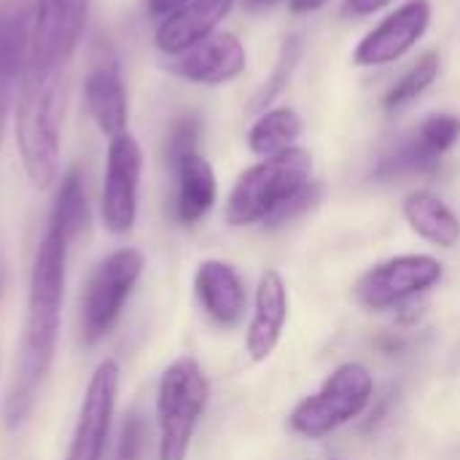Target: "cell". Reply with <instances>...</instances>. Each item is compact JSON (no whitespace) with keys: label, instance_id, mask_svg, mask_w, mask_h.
Segmentation results:
<instances>
[{"label":"cell","instance_id":"1","mask_svg":"<svg viewBox=\"0 0 460 460\" xmlns=\"http://www.w3.org/2000/svg\"><path fill=\"white\" fill-rule=\"evenodd\" d=\"M67 240L57 232L46 229L30 275V296H27V318L22 334V350L16 361V377L8 388L3 404V420L8 429H19L35 402L38 391L51 369L57 337H59V318H62V299H65V270H67Z\"/></svg>","mask_w":460,"mask_h":460},{"label":"cell","instance_id":"2","mask_svg":"<svg viewBox=\"0 0 460 460\" xmlns=\"http://www.w3.org/2000/svg\"><path fill=\"white\" fill-rule=\"evenodd\" d=\"M62 70L27 67L16 94V146L22 167L35 189H49L59 175L62 143Z\"/></svg>","mask_w":460,"mask_h":460},{"label":"cell","instance_id":"3","mask_svg":"<svg viewBox=\"0 0 460 460\" xmlns=\"http://www.w3.org/2000/svg\"><path fill=\"white\" fill-rule=\"evenodd\" d=\"M310 172H313V156L296 146L248 167L237 178L226 199V210H224L226 224L232 226H251L259 221L264 224L288 197H294L310 183Z\"/></svg>","mask_w":460,"mask_h":460},{"label":"cell","instance_id":"4","mask_svg":"<svg viewBox=\"0 0 460 460\" xmlns=\"http://www.w3.org/2000/svg\"><path fill=\"white\" fill-rule=\"evenodd\" d=\"M208 399L210 383L194 358H178L164 369L156 394L159 460H186Z\"/></svg>","mask_w":460,"mask_h":460},{"label":"cell","instance_id":"5","mask_svg":"<svg viewBox=\"0 0 460 460\" xmlns=\"http://www.w3.org/2000/svg\"><path fill=\"white\" fill-rule=\"evenodd\" d=\"M375 396V377L372 372L358 364L348 361L340 364L323 385L305 396L288 415V426L294 434L305 439H323L332 431L342 429L345 423L356 420Z\"/></svg>","mask_w":460,"mask_h":460},{"label":"cell","instance_id":"6","mask_svg":"<svg viewBox=\"0 0 460 460\" xmlns=\"http://www.w3.org/2000/svg\"><path fill=\"white\" fill-rule=\"evenodd\" d=\"M143 253L135 248H119L92 272L84 305H81V334L86 345L100 342L121 318L124 302L143 275Z\"/></svg>","mask_w":460,"mask_h":460},{"label":"cell","instance_id":"7","mask_svg":"<svg viewBox=\"0 0 460 460\" xmlns=\"http://www.w3.org/2000/svg\"><path fill=\"white\" fill-rule=\"evenodd\" d=\"M445 275L439 259L429 253H404L369 267L353 286V296L367 310H394L434 288Z\"/></svg>","mask_w":460,"mask_h":460},{"label":"cell","instance_id":"8","mask_svg":"<svg viewBox=\"0 0 460 460\" xmlns=\"http://www.w3.org/2000/svg\"><path fill=\"white\" fill-rule=\"evenodd\" d=\"M89 16V0H32L30 67L62 70L75 54Z\"/></svg>","mask_w":460,"mask_h":460},{"label":"cell","instance_id":"9","mask_svg":"<svg viewBox=\"0 0 460 460\" xmlns=\"http://www.w3.org/2000/svg\"><path fill=\"white\" fill-rule=\"evenodd\" d=\"M143 170L140 143L121 132L111 137L102 181V224L111 234H127L137 218V186Z\"/></svg>","mask_w":460,"mask_h":460},{"label":"cell","instance_id":"10","mask_svg":"<svg viewBox=\"0 0 460 460\" xmlns=\"http://www.w3.org/2000/svg\"><path fill=\"white\" fill-rule=\"evenodd\" d=\"M119 383L121 372L116 361H102L97 364L86 396L81 402L78 423L70 439V450L65 460H102L111 420L116 412V399H119Z\"/></svg>","mask_w":460,"mask_h":460},{"label":"cell","instance_id":"11","mask_svg":"<svg viewBox=\"0 0 460 460\" xmlns=\"http://www.w3.org/2000/svg\"><path fill=\"white\" fill-rule=\"evenodd\" d=\"M32 0H0V146L16 92L30 67Z\"/></svg>","mask_w":460,"mask_h":460},{"label":"cell","instance_id":"12","mask_svg":"<svg viewBox=\"0 0 460 460\" xmlns=\"http://www.w3.org/2000/svg\"><path fill=\"white\" fill-rule=\"evenodd\" d=\"M434 8L429 0H410L388 13L375 30L364 35V40L353 51V62L358 67H380L402 59L429 30Z\"/></svg>","mask_w":460,"mask_h":460},{"label":"cell","instance_id":"13","mask_svg":"<svg viewBox=\"0 0 460 460\" xmlns=\"http://www.w3.org/2000/svg\"><path fill=\"white\" fill-rule=\"evenodd\" d=\"M245 46L240 43L237 35L232 32H213L205 40L194 43L183 54H178L167 67L172 75L191 81V84H205V86H218L226 81H234L245 70Z\"/></svg>","mask_w":460,"mask_h":460},{"label":"cell","instance_id":"14","mask_svg":"<svg viewBox=\"0 0 460 460\" xmlns=\"http://www.w3.org/2000/svg\"><path fill=\"white\" fill-rule=\"evenodd\" d=\"M288 321V288L278 270H267L259 278L256 299H253V318L248 323L245 348L251 361H267L286 329Z\"/></svg>","mask_w":460,"mask_h":460},{"label":"cell","instance_id":"15","mask_svg":"<svg viewBox=\"0 0 460 460\" xmlns=\"http://www.w3.org/2000/svg\"><path fill=\"white\" fill-rule=\"evenodd\" d=\"M84 100H86L89 116L94 119L102 135L116 137L127 132V121H129L127 89H124V81L113 57L92 59L89 73L84 78Z\"/></svg>","mask_w":460,"mask_h":460},{"label":"cell","instance_id":"16","mask_svg":"<svg viewBox=\"0 0 460 460\" xmlns=\"http://www.w3.org/2000/svg\"><path fill=\"white\" fill-rule=\"evenodd\" d=\"M234 0H186L175 13L162 19L156 27V49L167 57H178L194 43L216 32V27L229 16Z\"/></svg>","mask_w":460,"mask_h":460},{"label":"cell","instance_id":"17","mask_svg":"<svg viewBox=\"0 0 460 460\" xmlns=\"http://www.w3.org/2000/svg\"><path fill=\"white\" fill-rule=\"evenodd\" d=\"M194 294L218 326H237L245 315V286L237 275V270L226 261L208 259L194 272Z\"/></svg>","mask_w":460,"mask_h":460},{"label":"cell","instance_id":"18","mask_svg":"<svg viewBox=\"0 0 460 460\" xmlns=\"http://www.w3.org/2000/svg\"><path fill=\"white\" fill-rule=\"evenodd\" d=\"M178 194H175V218L186 226L202 221L218 197V181L213 164L197 151L175 164Z\"/></svg>","mask_w":460,"mask_h":460},{"label":"cell","instance_id":"19","mask_svg":"<svg viewBox=\"0 0 460 460\" xmlns=\"http://www.w3.org/2000/svg\"><path fill=\"white\" fill-rule=\"evenodd\" d=\"M404 218L410 229L431 245L453 248L460 240L458 216L431 191H412L404 199Z\"/></svg>","mask_w":460,"mask_h":460},{"label":"cell","instance_id":"20","mask_svg":"<svg viewBox=\"0 0 460 460\" xmlns=\"http://www.w3.org/2000/svg\"><path fill=\"white\" fill-rule=\"evenodd\" d=\"M86 226H89V202H86L84 175L78 167H70L59 181V189L51 205L49 229L57 232L62 240L73 243Z\"/></svg>","mask_w":460,"mask_h":460},{"label":"cell","instance_id":"21","mask_svg":"<svg viewBox=\"0 0 460 460\" xmlns=\"http://www.w3.org/2000/svg\"><path fill=\"white\" fill-rule=\"evenodd\" d=\"M302 135V119L294 108H272L264 116L256 119V124L248 132V146L259 156H275L288 148Z\"/></svg>","mask_w":460,"mask_h":460},{"label":"cell","instance_id":"22","mask_svg":"<svg viewBox=\"0 0 460 460\" xmlns=\"http://www.w3.org/2000/svg\"><path fill=\"white\" fill-rule=\"evenodd\" d=\"M439 167V159H434L418 140L415 135L404 137L396 143L375 167V178L380 181H394V178H407V175H426Z\"/></svg>","mask_w":460,"mask_h":460},{"label":"cell","instance_id":"23","mask_svg":"<svg viewBox=\"0 0 460 460\" xmlns=\"http://www.w3.org/2000/svg\"><path fill=\"white\" fill-rule=\"evenodd\" d=\"M439 75V54L437 51H426L394 86H391V92L385 94V100H383V105H385V111H399V108H404L407 102H412L415 97H420L431 84H434V78Z\"/></svg>","mask_w":460,"mask_h":460},{"label":"cell","instance_id":"24","mask_svg":"<svg viewBox=\"0 0 460 460\" xmlns=\"http://www.w3.org/2000/svg\"><path fill=\"white\" fill-rule=\"evenodd\" d=\"M302 51H305L302 35H291V38L283 40L280 57H278V65H275L272 75L264 81V86H261V89L253 94V100H251V111H253V113H256V111H264V108L286 89V84L291 81V73L296 70V65H299V59H302Z\"/></svg>","mask_w":460,"mask_h":460},{"label":"cell","instance_id":"25","mask_svg":"<svg viewBox=\"0 0 460 460\" xmlns=\"http://www.w3.org/2000/svg\"><path fill=\"white\" fill-rule=\"evenodd\" d=\"M460 137V119L458 116H450V113H437V116H429L420 129L415 132V140L434 156V159H442Z\"/></svg>","mask_w":460,"mask_h":460},{"label":"cell","instance_id":"26","mask_svg":"<svg viewBox=\"0 0 460 460\" xmlns=\"http://www.w3.org/2000/svg\"><path fill=\"white\" fill-rule=\"evenodd\" d=\"M197 143H199V121L194 116H183L167 137V162L175 167L189 154H197Z\"/></svg>","mask_w":460,"mask_h":460},{"label":"cell","instance_id":"27","mask_svg":"<svg viewBox=\"0 0 460 460\" xmlns=\"http://www.w3.org/2000/svg\"><path fill=\"white\" fill-rule=\"evenodd\" d=\"M318 197H321V186L310 181L302 191H296L294 197H288V199L264 221V226H280V224H286V221H294L296 216L307 213V210L318 202Z\"/></svg>","mask_w":460,"mask_h":460},{"label":"cell","instance_id":"28","mask_svg":"<svg viewBox=\"0 0 460 460\" xmlns=\"http://www.w3.org/2000/svg\"><path fill=\"white\" fill-rule=\"evenodd\" d=\"M143 445H146V423L137 412H132V415H127V420L121 426L116 460H140Z\"/></svg>","mask_w":460,"mask_h":460},{"label":"cell","instance_id":"29","mask_svg":"<svg viewBox=\"0 0 460 460\" xmlns=\"http://www.w3.org/2000/svg\"><path fill=\"white\" fill-rule=\"evenodd\" d=\"M394 0H345V11L353 13V16H372V13L383 11Z\"/></svg>","mask_w":460,"mask_h":460},{"label":"cell","instance_id":"30","mask_svg":"<svg viewBox=\"0 0 460 460\" xmlns=\"http://www.w3.org/2000/svg\"><path fill=\"white\" fill-rule=\"evenodd\" d=\"M186 0H148V11L151 16H159V19H167L170 13H175Z\"/></svg>","mask_w":460,"mask_h":460},{"label":"cell","instance_id":"31","mask_svg":"<svg viewBox=\"0 0 460 460\" xmlns=\"http://www.w3.org/2000/svg\"><path fill=\"white\" fill-rule=\"evenodd\" d=\"M288 3H291V11H294V13H310V11L323 8L329 0H288Z\"/></svg>","mask_w":460,"mask_h":460},{"label":"cell","instance_id":"32","mask_svg":"<svg viewBox=\"0 0 460 460\" xmlns=\"http://www.w3.org/2000/svg\"><path fill=\"white\" fill-rule=\"evenodd\" d=\"M278 0H248V8H267V5H275Z\"/></svg>","mask_w":460,"mask_h":460},{"label":"cell","instance_id":"33","mask_svg":"<svg viewBox=\"0 0 460 460\" xmlns=\"http://www.w3.org/2000/svg\"><path fill=\"white\" fill-rule=\"evenodd\" d=\"M3 286H5V264L0 259V296H3Z\"/></svg>","mask_w":460,"mask_h":460}]
</instances>
